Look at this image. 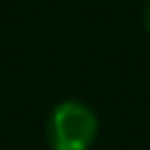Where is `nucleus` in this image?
Segmentation results:
<instances>
[{
  "label": "nucleus",
  "mask_w": 150,
  "mask_h": 150,
  "mask_svg": "<svg viewBox=\"0 0 150 150\" xmlns=\"http://www.w3.org/2000/svg\"><path fill=\"white\" fill-rule=\"evenodd\" d=\"M145 26H148V32H150V0H148V5H145Z\"/></svg>",
  "instance_id": "nucleus-2"
},
{
  "label": "nucleus",
  "mask_w": 150,
  "mask_h": 150,
  "mask_svg": "<svg viewBox=\"0 0 150 150\" xmlns=\"http://www.w3.org/2000/svg\"><path fill=\"white\" fill-rule=\"evenodd\" d=\"M45 137L50 150H90L98 137V116L79 100H63L53 108Z\"/></svg>",
  "instance_id": "nucleus-1"
}]
</instances>
